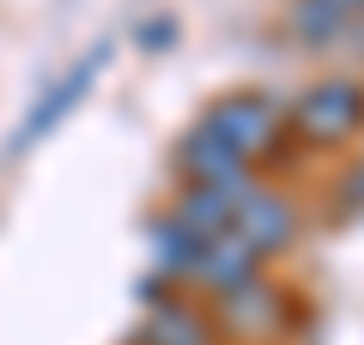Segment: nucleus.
<instances>
[{"label":"nucleus","mask_w":364,"mask_h":345,"mask_svg":"<svg viewBox=\"0 0 364 345\" xmlns=\"http://www.w3.org/2000/svg\"><path fill=\"white\" fill-rule=\"evenodd\" d=\"M195 128H207L237 164L261 170L286 146V103L273 97V91H225V97H213L195 115Z\"/></svg>","instance_id":"1"},{"label":"nucleus","mask_w":364,"mask_h":345,"mask_svg":"<svg viewBox=\"0 0 364 345\" xmlns=\"http://www.w3.org/2000/svg\"><path fill=\"white\" fill-rule=\"evenodd\" d=\"M286 133L304 140V146H316V152H340V146H352L364 133V85L346 79V73L304 85L298 97L286 103Z\"/></svg>","instance_id":"2"},{"label":"nucleus","mask_w":364,"mask_h":345,"mask_svg":"<svg viewBox=\"0 0 364 345\" xmlns=\"http://www.w3.org/2000/svg\"><path fill=\"white\" fill-rule=\"evenodd\" d=\"M104 61H109V43H97V49H85V55H79V61L67 67V73H61V79H55V85H49V91H43V97L25 109V121H18V128H13V140H6V158H18V152H31V146H43V140H49V133L61 128L67 115H73L79 103L91 97V85L104 79Z\"/></svg>","instance_id":"3"},{"label":"nucleus","mask_w":364,"mask_h":345,"mask_svg":"<svg viewBox=\"0 0 364 345\" xmlns=\"http://www.w3.org/2000/svg\"><path fill=\"white\" fill-rule=\"evenodd\" d=\"M291 321V303L279 285L267 279H249L237 285L231 297H213V327H219V339H237V345H267L279 339Z\"/></svg>","instance_id":"4"},{"label":"nucleus","mask_w":364,"mask_h":345,"mask_svg":"<svg viewBox=\"0 0 364 345\" xmlns=\"http://www.w3.org/2000/svg\"><path fill=\"white\" fill-rule=\"evenodd\" d=\"M298 224H304V218H298V200H291L286 188H267V182H249L243 200H237V218H231V230L255 248L261 261L286 255V248L298 243Z\"/></svg>","instance_id":"5"},{"label":"nucleus","mask_w":364,"mask_h":345,"mask_svg":"<svg viewBox=\"0 0 364 345\" xmlns=\"http://www.w3.org/2000/svg\"><path fill=\"white\" fill-rule=\"evenodd\" d=\"M170 170H176L182 188H219V182H255V170L237 164L231 152H225L219 140H213L207 128H188L176 140V152H170Z\"/></svg>","instance_id":"6"},{"label":"nucleus","mask_w":364,"mask_h":345,"mask_svg":"<svg viewBox=\"0 0 364 345\" xmlns=\"http://www.w3.org/2000/svg\"><path fill=\"white\" fill-rule=\"evenodd\" d=\"M261 267H267V261H261L237 230H225V236H207L200 267H195V285H200V291H213V297H231L237 285L261 279Z\"/></svg>","instance_id":"7"},{"label":"nucleus","mask_w":364,"mask_h":345,"mask_svg":"<svg viewBox=\"0 0 364 345\" xmlns=\"http://www.w3.org/2000/svg\"><path fill=\"white\" fill-rule=\"evenodd\" d=\"M134 345H219V327H213L207 309L182 303V297L170 291L164 303L146 309V321H140V333H134Z\"/></svg>","instance_id":"8"},{"label":"nucleus","mask_w":364,"mask_h":345,"mask_svg":"<svg viewBox=\"0 0 364 345\" xmlns=\"http://www.w3.org/2000/svg\"><path fill=\"white\" fill-rule=\"evenodd\" d=\"M146 248H152V273L164 285H195V267H200V248H207V236H195L188 224H176V218H152V230H146Z\"/></svg>","instance_id":"9"},{"label":"nucleus","mask_w":364,"mask_h":345,"mask_svg":"<svg viewBox=\"0 0 364 345\" xmlns=\"http://www.w3.org/2000/svg\"><path fill=\"white\" fill-rule=\"evenodd\" d=\"M249 182H219V188H176V200H170V218L176 224H188L195 236H225L237 218V200H243Z\"/></svg>","instance_id":"10"},{"label":"nucleus","mask_w":364,"mask_h":345,"mask_svg":"<svg viewBox=\"0 0 364 345\" xmlns=\"http://www.w3.org/2000/svg\"><path fill=\"white\" fill-rule=\"evenodd\" d=\"M346 31H358V18L340 13L334 0H291V37H298V43L328 49V43H340Z\"/></svg>","instance_id":"11"},{"label":"nucleus","mask_w":364,"mask_h":345,"mask_svg":"<svg viewBox=\"0 0 364 345\" xmlns=\"http://www.w3.org/2000/svg\"><path fill=\"white\" fill-rule=\"evenodd\" d=\"M140 43H146V49H158V43H176V18H152V25L140 31Z\"/></svg>","instance_id":"12"},{"label":"nucleus","mask_w":364,"mask_h":345,"mask_svg":"<svg viewBox=\"0 0 364 345\" xmlns=\"http://www.w3.org/2000/svg\"><path fill=\"white\" fill-rule=\"evenodd\" d=\"M346 200H364V158H358V170L346 176Z\"/></svg>","instance_id":"13"},{"label":"nucleus","mask_w":364,"mask_h":345,"mask_svg":"<svg viewBox=\"0 0 364 345\" xmlns=\"http://www.w3.org/2000/svg\"><path fill=\"white\" fill-rule=\"evenodd\" d=\"M334 6H340V13H352V18L364 13V0H334Z\"/></svg>","instance_id":"14"},{"label":"nucleus","mask_w":364,"mask_h":345,"mask_svg":"<svg viewBox=\"0 0 364 345\" xmlns=\"http://www.w3.org/2000/svg\"><path fill=\"white\" fill-rule=\"evenodd\" d=\"M358 37H364V13H358Z\"/></svg>","instance_id":"15"},{"label":"nucleus","mask_w":364,"mask_h":345,"mask_svg":"<svg viewBox=\"0 0 364 345\" xmlns=\"http://www.w3.org/2000/svg\"><path fill=\"white\" fill-rule=\"evenodd\" d=\"M128 345H134V339H128Z\"/></svg>","instance_id":"16"}]
</instances>
